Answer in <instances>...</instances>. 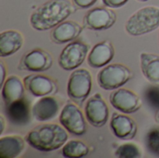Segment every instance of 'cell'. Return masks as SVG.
I'll return each instance as SVG.
<instances>
[{"mask_svg": "<svg viewBox=\"0 0 159 158\" xmlns=\"http://www.w3.org/2000/svg\"><path fill=\"white\" fill-rule=\"evenodd\" d=\"M92 88V76L85 68L74 70L67 82V94L72 102L78 106L83 105L89 97Z\"/></svg>", "mask_w": 159, "mask_h": 158, "instance_id": "obj_4", "label": "cell"}, {"mask_svg": "<svg viewBox=\"0 0 159 158\" xmlns=\"http://www.w3.org/2000/svg\"><path fill=\"white\" fill-rule=\"evenodd\" d=\"M110 128L116 138L124 141L133 139L137 133L136 122L127 114L114 113L110 121Z\"/></svg>", "mask_w": 159, "mask_h": 158, "instance_id": "obj_15", "label": "cell"}, {"mask_svg": "<svg viewBox=\"0 0 159 158\" xmlns=\"http://www.w3.org/2000/svg\"><path fill=\"white\" fill-rule=\"evenodd\" d=\"M25 89L23 80L20 76L15 74L9 75L1 86L2 99L6 104L20 100L24 97Z\"/></svg>", "mask_w": 159, "mask_h": 158, "instance_id": "obj_19", "label": "cell"}, {"mask_svg": "<svg viewBox=\"0 0 159 158\" xmlns=\"http://www.w3.org/2000/svg\"><path fill=\"white\" fill-rule=\"evenodd\" d=\"M115 56V47L109 40H103L92 47L87 57L88 63L92 68H102L109 64Z\"/></svg>", "mask_w": 159, "mask_h": 158, "instance_id": "obj_14", "label": "cell"}, {"mask_svg": "<svg viewBox=\"0 0 159 158\" xmlns=\"http://www.w3.org/2000/svg\"><path fill=\"white\" fill-rule=\"evenodd\" d=\"M115 156L119 158H139L143 156V151L133 142H126L117 147Z\"/></svg>", "mask_w": 159, "mask_h": 158, "instance_id": "obj_23", "label": "cell"}, {"mask_svg": "<svg viewBox=\"0 0 159 158\" xmlns=\"http://www.w3.org/2000/svg\"><path fill=\"white\" fill-rule=\"evenodd\" d=\"M84 111L87 121L95 128H102L108 121L109 107L101 93H95L87 101Z\"/></svg>", "mask_w": 159, "mask_h": 158, "instance_id": "obj_8", "label": "cell"}, {"mask_svg": "<svg viewBox=\"0 0 159 158\" xmlns=\"http://www.w3.org/2000/svg\"><path fill=\"white\" fill-rule=\"evenodd\" d=\"M0 72H1V86H2L5 80L7 79L6 78V66L3 61H0Z\"/></svg>", "mask_w": 159, "mask_h": 158, "instance_id": "obj_28", "label": "cell"}, {"mask_svg": "<svg viewBox=\"0 0 159 158\" xmlns=\"http://www.w3.org/2000/svg\"><path fill=\"white\" fill-rule=\"evenodd\" d=\"M1 122H0V124H1V129H0V134H2L3 132H4V130H5V127H6V120H5V117H4V115H1Z\"/></svg>", "mask_w": 159, "mask_h": 158, "instance_id": "obj_29", "label": "cell"}, {"mask_svg": "<svg viewBox=\"0 0 159 158\" xmlns=\"http://www.w3.org/2000/svg\"><path fill=\"white\" fill-rule=\"evenodd\" d=\"M68 131L55 123H45L32 129L25 137L27 143L40 152H52L61 148L68 141Z\"/></svg>", "mask_w": 159, "mask_h": 158, "instance_id": "obj_2", "label": "cell"}, {"mask_svg": "<svg viewBox=\"0 0 159 158\" xmlns=\"http://www.w3.org/2000/svg\"><path fill=\"white\" fill-rule=\"evenodd\" d=\"M61 102L54 96L40 97L32 106V114L35 120L47 122L60 115Z\"/></svg>", "mask_w": 159, "mask_h": 158, "instance_id": "obj_13", "label": "cell"}, {"mask_svg": "<svg viewBox=\"0 0 159 158\" xmlns=\"http://www.w3.org/2000/svg\"><path fill=\"white\" fill-rule=\"evenodd\" d=\"M75 11L69 0H48L39 6L30 16V24L36 31L53 29Z\"/></svg>", "mask_w": 159, "mask_h": 158, "instance_id": "obj_1", "label": "cell"}, {"mask_svg": "<svg viewBox=\"0 0 159 158\" xmlns=\"http://www.w3.org/2000/svg\"><path fill=\"white\" fill-rule=\"evenodd\" d=\"M97 1L98 0H73V3L79 8H89L95 5Z\"/></svg>", "mask_w": 159, "mask_h": 158, "instance_id": "obj_27", "label": "cell"}, {"mask_svg": "<svg viewBox=\"0 0 159 158\" xmlns=\"http://www.w3.org/2000/svg\"><path fill=\"white\" fill-rule=\"evenodd\" d=\"M25 149V142L20 135H7L0 138V158L18 157Z\"/></svg>", "mask_w": 159, "mask_h": 158, "instance_id": "obj_20", "label": "cell"}, {"mask_svg": "<svg viewBox=\"0 0 159 158\" xmlns=\"http://www.w3.org/2000/svg\"><path fill=\"white\" fill-rule=\"evenodd\" d=\"M116 21V14L113 8L107 7H97L89 9L84 17V27L101 31L110 29Z\"/></svg>", "mask_w": 159, "mask_h": 158, "instance_id": "obj_9", "label": "cell"}, {"mask_svg": "<svg viewBox=\"0 0 159 158\" xmlns=\"http://www.w3.org/2000/svg\"><path fill=\"white\" fill-rule=\"evenodd\" d=\"M146 143L149 152L155 156H159V129H153L148 132Z\"/></svg>", "mask_w": 159, "mask_h": 158, "instance_id": "obj_24", "label": "cell"}, {"mask_svg": "<svg viewBox=\"0 0 159 158\" xmlns=\"http://www.w3.org/2000/svg\"><path fill=\"white\" fill-rule=\"evenodd\" d=\"M89 154V147L82 141L70 140L61 147V155L67 158H81Z\"/></svg>", "mask_w": 159, "mask_h": 158, "instance_id": "obj_22", "label": "cell"}, {"mask_svg": "<svg viewBox=\"0 0 159 158\" xmlns=\"http://www.w3.org/2000/svg\"><path fill=\"white\" fill-rule=\"evenodd\" d=\"M145 98L148 103L154 107L159 109V86H152L148 88L145 91Z\"/></svg>", "mask_w": 159, "mask_h": 158, "instance_id": "obj_25", "label": "cell"}, {"mask_svg": "<svg viewBox=\"0 0 159 158\" xmlns=\"http://www.w3.org/2000/svg\"><path fill=\"white\" fill-rule=\"evenodd\" d=\"M53 64L52 56L42 48H33L23 55L20 61V69L29 72H45Z\"/></svg>", "mask_w": 159, "mask_h": 158, "instance_id": "obj_11", "label": "cell"}, {"mask_svg": "<svg viewBox=\"0 0 159 158\" xmlns=\"http://www.w3.org/2000/svg\"><path fill=\"white\" fill-rule=\"evenodd\" d=\"M23 83L26 90L37 98L53 95L58 89L57 85L52 78L41 74H31L26 75L23 78Z\"/></svg>", "mask_w": 159, "mask_h": 158, "instance_id": "obj_12", "label": "cell"}, {"mask_svg": "<svg viewBox=\"0 0 159 158\" xmlns=\"http://www.w3.org/2000/svg\"><path fill=\"white\" fill-rule=\"evenodd\" d=\"M140 65L143 76L152 84L159 86V56L154 53L140 54Z\"/></svg>", "mask_w": 159, "mask_h": 158, "instance_id": "obj_21", "label": "cell"}, {"mask_svg": "<svg viewBox=\"0 0 159 158\" xmlns=\"http://www.w3.org/2000/svg\"><path fill=\"white\" fill-rule=\"evenodd\" d=\"M24 43L22 34L17 30H6L0 34V57H9L18 52Z\"/></svg>", "mask_w": 159, "mask_h": 158, "instance_id": "obj_18", "label": "cell"}, {"mask_svg": "<svg viewBox=\"0 0 159 158\" xmlns=\"http://www.w3.org/2000/svg\"><path fill=\"white\" fill-rule=\"evenodd\" d=\"M129 2V0H102V3L105 7L110 8H118L123 7Z\"/></svg>", "mask_w": 159, "mask_h": 158, "instance_id": "obj_26", "label": "cell"}, {"mask_svg": "<svg viewBox=\"0 0 159 158\" xmlns=\"http://www.w3.org/2000/svg\"><path fill=\"white\" fill-rule=\"evenodd\" d=\"M155 119H156V121H157V123H158L159 124V109L157 110V114H156V116H155Z\"/></svg>", "mask_w": 159, "mask_h": 158, "instance_id": "obj_30", "label": "cell"}, {"mask_svg": "<svg viewBox=\"0 0 159 158\" xmlns=\"http://www.w3.org/2000/svg\"><path fill=\"white\" fill-rule=\"evenodd\" d=\"M90 50L89 45L79 40H73L62 48L59 56V65L65 71L77 69L86 60Z\"/></svg>", "mask_w": 159, "mask_h": 158, "instance_id": "obj_6", "label": "cell"}, {"mask_svg": "<svg viewBox=\"0 0 159 158\" xmlns=\"http://www.w3.org/2000/svg\"><path fill=\"white\" fill-rule=\"evenodd\" d=\"M159 28V7L146 6L135 11L127 20L126 32L132 36H140Z\"/></svg>", "mask_w": 159, "mask_h": 158, "instance_id": "obj_3", "label": "cell"}, {"mask_svg": "<svg viewBox=\"0 0 159 158\" xmlns=\"http://www.w3.org/2000/svg\"><path fill=\"white\" fill-rule=\"evenodd\" d=\"M137 1H139V2H147L149 0H137Z\"/></svg>", "mask_w": 159, "mask_h": 158, "instance_id": "obj_31", "label": "cell"}, {"mask_svg": "<svg viewBox=\"0 0 159 158\" xmlns=\"http://www.w3.org/2000/svg\"><path fill=\"white\" fill-rule=\"evenodd\" d=\"M6 113L9 121L18 126L27 125L33 116L31 105L24 97L6 104Z\"/></svg>", "mask_w": 159, "mask_h": 158, "instance_id": "obj_16", "label": "cell"}, {"mask_svg": "<svg viewBox=\"0 0 159 158\" xmlns=\"http://www.w3.org/2000/svg\"><path fill=\"white\" fill-rule=\"evenodd\" d=\"M132 77L129 67L123 63H109L102 67L97 74V82L104 90H115L121 88Z\"/></svg>", "mask_w": 159, "mask_h": 158, "instance_id": "obj_5", "label": "cell"}, {"mask_svg": "<svg viewBox=\"0 0 159 158\" xmlns=\"http://www.w3.org/2000/svg\"><path fill=\"white\" fill-rule=\"evenodd\" d=\"M83 31V26L75 20H67L61 22L54 27L50 33L51 40L56 44L69 43L75 40Z\"/></svg>", "mask_w": 159, "mask_h": 158, "instance_id": "obj_17", "label": "cell"}, {"mask_svg": "<svg viewBox=\"0 0 159 158\" xmlns=\"http://www.w3.org/2000/svg\"></svg>", "mask_w": 159, "mask_h": 158, "instance_id": "obj_32", "label": "cell"}, {"mask_svg": "<svg viewBox=\"0 0 159 158\" xmlns=\"http://www.w3.org/2000/svg\"><path fill=\"white\" fill-rule=\"evenodd\" d=\"M86 116L78 105L75 102H67L61 110L59 115L60 124L71 134L81 136L87 130Z\"/></svg>", "mask_w": 159, "mask_h": 158, "instance_id": "obj_7", "label": "cell"}, {"mask_svg": "<svg viewBox=\"0 0 159 158\" xmlns=\"http://www.w3.org/2000/svg\"><path fill=\"white\" fill-rule=\"evenodd\" d=\"M111 105L123 114H133L143 105L138 94L129 88H119L115 89L109 96Z\"/></svg>", "mask_w": 159, "mask_h": 158, "instance_id": "obj_10", "label": "cell"}]
</instances>
